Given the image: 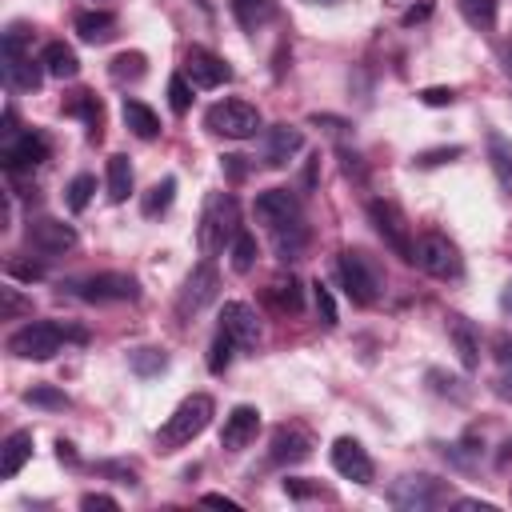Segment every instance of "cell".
Here are the masks:
<instances>
[{"label":"cell","mask_w":512,"mask_h":512,"mask_svg":"<svg viewBox=\"0 0 512 512\" xmlns=\"http://www.w3.org/2000/svg\"><path fill=\"white\" fill-rule=\"evenodd\" d=\"M236 232H240V204H236V196L232 192H208L204 212H200V228H196L200 256L212 260V256L228 252Z\"/></svg>","instance_id":"cell-1"},{"label":"cell","mask_w":512,"mask_h":512,"mask_svg":"<svg viewBox=\"0 0 512 512\" xmlns=\"http://www.w3.org/2000/svg\"><path fill=\"white\" fill-rule=\"evenodd\" d=\"M68 340L84 344L88 336H84V328H68L60 320H32L8 336V352L20 360H52Z\"/></svg>","instance_id":"cell-2"},{"label":"cell","mask_w":512,"mask_h":512,"mask_svg":"<svg viewBox=\"0 0 512 512\" xmlns=\"http://www.w3.org/2000/svg\"><path fill=\"white\" fill-rule=\"evenodd\" d=\"M212 416H216V404H212V396H204V392H192V396H184L180 404H176V412L164 420V428L156 432V444L164 448V452H176V448H184V444H192L208 424H212Z\"/></svg>","instance_id":"cell-3"},{"label":"cell","mask_w":512,"mask_h":512,"mask_svg":"<svg viewBox=\"0 0 512 512\" xmlns=\"http://www.w3.org/2000/svg\"><path fill=\"white\" fill-rule=\"evenodd\" d=\"M336 276H340V288L348 292L352 304L372 308V304L380 300L384 276H380V268L372 264V256H364L360 248H344V252L336 256Z\"/></svg>","instance_id":"cell-4"},{"label":"cell","mask_w":512,"mask_h":512,"mask_svg":"<svg viewBox=\"0 0 512 512\" xmlns=\"http://www.w3.org/2000/svg\"><path fill=\"white\" fill-rule=\"evenodd\" d=\"M28 28L24 24H8V32H4V40H0V68H4V80L12 84V88H36L40 84V76H48L44 72V64L40 60H32V48H28Z\"/></svg>","instance_id":"cell-5"},{"label":"cell","mask_w":512,"mask_h":512,"mask_svg":"<svg viewBox=\"0 0 512 512\" xmlns=\"http://www.w3.org/2000/svg\"><path fill=\"white\" fill-rule=\"evenodd\" d=\"M60 292L84 300V304H120V300H136L140 284L128 272H92V276H72L60 284Z\"/></svg>","instance_id":"cell-6"},{"label":"cell","mask_w":512,"mask_h":512,"mask_svg":"<svg viewBox=\"0 0 512 512\" xmlns=\"http://www.w3.org/2000/svg\"><path fill=\"white\" fill-rule=\"evenodd\" d=\"M412 264L420 272H428L432 280H460L464 276V256L460 248L440 236V232H424L416 244H412Z\"/></svg>","instance_id":"cell-7"},{"label":"cell","mask_w":512,"mask_h":512,"mask_svg":"<svg viewBox=\"0 0 512 512\" xmlns=\"http://www.w3.org/2000/svg\"><path fill=\"white\" fill-rule=\"evenodd\" d=\"M204 128L228 140H252L264 128V120H260V108L248 100H216L204 112Z\"/></svg>","instance_id":"cell-8"},{"label":"cell","mask_w":512,"mask_h":512,"mask_svg":"<svg viewBox=\"0 0 512 512\" xmlns=\"http://www.w3.org/2000/svg\"><path fill=\"white\" fill-rule=\"evenodd\" d=\"M444 500H448L444 480L424 476V472H408L388 484V504L400 512H428V508H440Z\"/></svg>","instance_id":"cell-9"},{"label":"cell","mask_w":512,"mask_h":512,"mask_svg":"<svg viewBox=\"0 0 512 512\" xmlns=\"http://www.w3.org/2000/svg\"><path fill=\"white\" fill-rule=\"evenodd\" d=\"M216 292H220V276H216L212 260H200V264L184 276V288H180V296H176V316H180V320L200 316V312L216 300Z\"/></svg>","instance_id":"cell-10"},{"label":"cell","mask_w":512,"mask_h":512,"mask_svg":"<svg viewBox=\"0 0 512 512\" xmlns=\"http://www.w3.org/2000/svg\"><path fill=\"white\" fill-rule=\"evenodd\" d=\"M368 220H372L376 236H380L400 260L412 264V236H408V220H404V212H400L392 200H368Z\"/></svg>","instance_id":"cell-11"},{"label":"cell","mask_w":512,"mask_h":512,"mask_svg":"<svg viewBox=\"0 0 512 512\" xmlns=\"http://www.w3.org/2000/svg\"><path fill=\"white\" fill-rule=\"evenodd\" d=\"M24 240H28V248L40 252V256H64V252L76 248V228L64 224V220H56V216H36V220H28V228H24Z\"/></svg>","instance_id":"cell-12"},{"label":"cell","mask_w":512,"mask_h":512,"mask_svg":"<svg viewBox=\"0 0 512 512\" xmlns=\"http://www.w3.org/2000/svg\"><path fill=\"white\" fill-rule=\"evenodd\" d=\"M48 152H52V144H48L44 132H16L12 140L0 144V164H4V172L16 176V172H28V168L44 164Z\"/></svg>","instance_id":"cell-13"},{"label":"cell","mask_w":512,"mask_h":512,"mask_svg":"<svg viewBox=\"0 0 512 512\" xmlns=\"http://www.w3.org/2000/svg\"><path fill=\"white\" fill-rule=\"evenodd\" d=\"M180 72L192 80V88H204V92L232 80V68H228L216 52H208V48H200V44H192V48L184 52V68H180Z\"/></svg>","instance_id":"cell-14"},{"label":"cell","mask_w":512,"mask_h":512,"mask_svg":"<svg viewBox=\"0 0 512 512\" xmlns=\"http://www.w3.org/2000/svg\"><path fill=\"white\" fill-rule=\"evenodd\" d=\"M220 332L232 336V344L240 352H252L260 344V320H256V308L244 304V300H228L220 308Z\"/></svg>","instance_id":"cell-15"},{"label":"cell","mask_w":512,"mask_h":512,"mask_svg":"<svg viewBox=\"0 0 512 512\" xmlns=\"http://www.w3.org/2000/svg\"><path fill=\"white\" fill-rule=\"evenodd\" d=\"M332 468L344 480H356V484H372V476H376V464H372L368 448L360 440H352V436H340L332 444Z\"/></svg>","instance_id":"cell-16"},{"label":"cell","mask_w":512,"mask_h":512,"mask_svg":"<svg viewBox=\"0 0 512 512\" xmlns=\"http://www.w3.org/2000/svg\"><path fill=\"white\" fill-rule=\"evenodd\" d=\"M252 212H256V220H260L268 232L304 216V212H300L296 192H288V188H268V192H260V196H256V204H252Z\"/></svg>","instance_id":"cell-17"},{"label":"cell","mask_w":512,"mask_h":512,"mask_svg":"<svg viewBox=\"0 0 512 512\" xmlns=\"http://www.w3.org/2000/svg\"><path fill=\"white\" fill-rule=\"evenodd\" d=\"M304 148V132L292 128V124H272L264 128V140H260V160L268 168H284L292 156H300Z\"/></svg>","instance_id":"cell-18"},{"label":"cell","mask_w":512,"mask_h":512,"mask_svg":"<svg viewBox=\"0 0 512 512\" xmlns=\"http://www.w3.org/2000/svg\"><path fill=\"white\" fill-rule=\"evenodd\" d=\"M256 432H260V412H256L252 404H236V408L224 416V428H220V448L240 452V448H248V444L256 440Z\"/></svg>","instance_id":"cell-19"},{"label":"cell","mask_w":512,"mask_h":512,"mask_svg":"<svg viewBox=\"0 0 512 512\" xmlns=\"http://www.w3.org/2000/svg\"><path fill=\"white\" fill-rule=\"evenodd\" d=\"M312 456V436L304 428H276L272 432V448H268V464H300Z\"/></svg>","instance_id":"cell-20"},{"label":"cell","mask_w":512,"mask_h":512,"mask_svg":"<svg viewBox=\"0 0 512 512\" xmlns=\"http://www.w3.org/2000/svg\"><path fill=\"white\" fill-rule=\"evenodd\" d=\"M448 340H452V348H456L460 364L472 372V368L480 364V332L472 328V320H468V316H460V312H448Z\"/></svg>","instance_id":"cell-21"},{"label":"cell","mask_w":512,"mask_h":512,"mask_svg":"<svg viewBox=\"0 0 512 512\" xmlns=\"http://www.w3.org/2000/svg\"><path fill=\"white\" fill-rule=\"evenodd\" d=\"M72 28H76V36H80L84 44H108L120 24H116V16H112L108 8H88V12H80V16L72 20Z\"/></svg>","instance_id":"cell-22"},{"label":"cell","mask_w":512,"mask_h":512,"mask_svg":"<svg viewBox=\"0 0 512 512\" xmlns=\"http://www.w3.org/2000/svg\"><path fill=\"white\" fill-rule=\"evenodd\" d=\"M264 304L280 316H296L304 308V288L296 276H276L268 288H264Z\"/></svg>","instance_id":"cell-23"},{"label":"cell","mask_w":512,"mask_h":512,"mask_svg":"<svg viewBox=\"0 0 512 512\" xmlns=\"http://www.w3.org/2000/svg\"><path fill=\"white\" fill-rule=\"evenodd\" d=\"M272 248H276V256H280L284 264L300 260V256L308 252V224H304V216H300V220H292V224L272 228Z\"/></svg>","instance_id":"cell-24"},{"label":"cell","mask_w":512,"mask_h":512,"mask_svg":"<svg viewBox=\"0 0 512 512\" xmlns=\"http://www.w3.org/2000/svg\"><path fill=\"white\" fill-rule=\"evenodd\" d=\"M28 460H32V432H28V428L8 432V440H4V448H0V476L12 480Z\"/></svg>","instance_id":"cell-25"},{"label":"cell","mask_w":512,"mask_h":512,"mask_svg":"<svg viewBox=\"0 0 512 512\" xmlns=\"http://www.w3.org/2000/svg\"><path fill=\"white\" fill-rule=\"evenodd\" d=\"M68 116H80L84 128H88V140H100V128H104V104L96 92H72L68 104H64Z\"/></svg>","instance_id":"cell-26"},{"label":"cell","mask_w":512,"mask_h":512,"mask_svg":"<svg viewBox=\"0 0 512 512\" xmlns=\"http://www.w3.org/2000/svg\"><path fill=\"white\" fill-rule=\"evenodd\" d=\"M120 116H124V128H128L132 136H140V140H156V136H160V116H156L144 100H128V96H124Z\"/></svg>","instance_id":"cell-27"},{"label":"cell","mask_w":512,"mask_h":512,"mask_svg":"<svg viewBox=\"0 0 512 512\" xmlns=\"http://www.w3.org/2000/svg\"><path fill=\"white\" fill-rule=\"evenodd\" d=\"M484 148H488V164H492V172H496V184H500L504 192H512V140L492 128V132L484 136Z\"/></svg>","instance_id":"cell-28"},{"label":"cell","mask_w":512,"mask_h":512,"mask_svg":"<svg viewBox=\"0 0 512 512\" xmlns=\"http://www.w3.org/2000/svg\"><path fill=\"white\" fill-rule=\"evenodd\" d=\"M40 64H44V72H48L52 80H72V76L80 72V60H76V52H72L64 40H52V44H44V52H40Z\"/></svg>","instance_id":"cell-29"},{"label":"cell","mask_w":512,"mask_h":512,"mask_svg":"<svg viewBox=\"0 0 512 512\" xmlns=\"http://www.w3.org/2000/svg\"><path fill=\"white\" fill-rule=\"evenodd\" d=\"M228 8H232L236 24H240L244 32H260V28L276 16V4H272V0H228Z\"/></svg>","instance_id":"cell-30"},{"label":"cell","mask_w":512,"mask_h":512,"mask_svg":"<svg viewBox=\"0 0 512 512\" xmlns=\"http://www.w3.org/2000/svg\"><path fill=\"white\" fill-rule=\"evenodd\" d=\"M128 192H132V164H128V156L116 152V156H108V200L124 204Z\"/></svg>","instance_id":"cell-31"},{"label":"cell","mask_w":512,"mask_h":512,"mask_svg":"<svg viewBox=\"0 0 512 512\" xmlns=\"http://www.w3.org/2000/svg\"><path fill=\"white\" fill-rule=\"evenodd\" d=\"M456 8H460V16H464V24H472V28H480V32L496 28L500 0H456Z\"/></svg>","instance_id":"cell-32"},{"label":"cell","mask_w":512,"mask_h":512,"mask_svg":"<svg viewBox=\"0 0 512 512\" xmlns=\"http://www.w3.org/2000/svg\"><path fill=\"white\" fill-rule=\"evenodd\" d=\"M172 200H176V176H164V180H156V184L144 192L140 212H144V216H164V212L172 208Z\"/></svg>","instance_id":"cell-33"},{"label":"cell","mask_w":512,"mask_h":512,"mask_svg":"<svg viewBox=\"0 0 512 512\" xmlns=\"http://www.w3.org/2000/svg\"><path fill=\"white\" fill-rule=\"evenodd\" d=\"M228 256H232V272H240V276H244V272H252V268H256V256H260L256 236L240 228V232H236V240L228 244Z\"/></svg>","instance_id":"cell-34"},{"label":"cell","mask_w":512,"mask_h":512,"mask_svg":"<svg viewBox=\"0 0 512 512\" xmlns=\"http://www.w3.org/2000/svg\"><path fill=\"white\" fill-rule=\"evenodd\" d=\"M128 368L136 372V376H160L164 368H168V352L164 348H132L128 352Z\"/></svg>","instance_id":"cell-35"},{"label":"cell","mask_w":512,"mask_h":512,"mask_svg":"<svg viewBox=\"0 0 512 512\" xmlns=\"http://www.w3.org/2000/svg\"><path fill=\"white\" fill-rule=\"evenodd\" d=\"M108 72H112V80H120V84H136V80L148 72V60H144V52H120V56L108 64Z\"/></svg>","instance_id":"cell-36"},{"label":"cell","mask_w":512,"mask_h":512,"mask_svg":"<svg viewBox=\"0 0 512 512\" xmlns=\"http://www.w3.org/2000/svg\"><path fill=\"white\" fill-rule=\"evenodd\" d=\"M92 192H96V176L80 172V176H72V180H68L64 200H68V208H72V212H84V208H88V200H92Z\"/></svg>","instance_id":"cell-37"},{"label":"cell","mask_w":512,"mask_h":512,"mask_svg":"<svg viewBox=\"0 0 512 512\" xmlns=\"http://www.w3.org/2000/svg\"><path fill=\"white\" fill-rule=\"evenodd\" d=\"M232 352H240V348L232 344V336H228V332H220V328H216V340H212V348H208V372H212V376L228 372Z\"/></svg>","instance_id":"cell-38"},{"label":"cell","mask_w":512,"mask_h":512,"mask_svg":"<svg viewBox=\"0 0 512 512\" xmlns=\"http://www.w3.org/2000/svg\"><path fill=\"white\" fill-rule=\"evenodd\" d=\"M428 384H432V392H440V396L468 400V388H464V380H460V376H444L440 368H428Z\"/></svg>","instance_id":"cell-39"},{"label":"cell","mask_w":512,"mask_h":512,"mask_svg":"<svg viewBox=\"0 0 512 512\" xmlns=\"http://www.w3.org/2000/svg\"><path fill=\"white\" fill-rule=\"evenodd\" d=\"M168 104H172V112H188L192 108V80L184 72H176L168 80Z\"/></svg>","instance_id":"cell-40"},{"label":"cell","mask_w":512,"mask_h":512,"mask_svg":"<svg viewBox=\"0 0 512 512\" xmlns=\"http://www.w3.org/2000/svg\"><path fill=\"white\" fill-rule=\"evenodd\" d=\"M312 304H316L320 324H324V328H336V300H332V292H328L320 280L312 284Z\"/></svg>","instance_id":"cell-41"},{"label":"cell","mask_w":512,"mask_h":512,"mask_svg":"<svg viewBox=\"0 0 512 512\" xmlns=\"http://www.w3.org/2000/svg\"><path fill=\"white\" fill-rule=\"evenodd\" d=\"M24 404H36V408H68V396L56 392V388H48V384H36V388L24 392Z\"/></svg>","instance_id":"cell-42"},{"label":"cell","mask_w":512,"mask_h":512,"mask_svg":"<svg viewBox=\"0 0 512 512\" xmlns=\"http://www.w3.org/2000/svg\"><path fill=\"white\" fill-rule=\"evenodd\" d=\"M0 312H4V320H16V316L32 312V300H24L16 288H0Z\"/></svg>","instance_id":"cell-43"},{"label":"cell","mask_w":512,"mask_h":512,"mask_svg":"<svg viewBox=\"0 0 512 512\" xmlns=\"http://www.w3.org/2000/svg\"><path fill=\"white\" fill-rule=\"evenodd\" d=\"M496 348H500L496 352V360H500V392L512 396V336H500Z\"/></svg>","instance_id":"cell-44"},{"label":"cell","mask_w":512,"mask_h":512,"mask_svg":"<svg viewBox=\"0 0 512 512\" xmlns=\"http://www.w3.org/2000/svg\"><path fill=\"white\" fill-rule=\"evenodd\" d=\"M456 156H464V148H460V144H448V148L420 152V156H416V164H420V168H432V164H448V160H456Z\"/></svg>","instance_id":"cell-45"},{"label":"cell","mask_w":512,"mask_h":512,"mask_svg":"<svg viewBox=\"0 0 512 512\" xmlns=\"http://www.w3.org/2000/svg\"><path fill=\"white\" fill-rule=\"evenodd\" d=\"M4 268H8V276H12V280H28V284L44 276V268H40L36 260H8Z\"/></svg>","instance_id":"cell-46"},{"label":"cell","mask_w":512,"mask_h":512,"mask_svg":"<svg viewBox=\"0 0 512 512\" xmlns=\"http://www.w3.org/2000/svg\"><path fill=\"white\" fill-rule=\"evenodd\" d=\"M80 508H84V512H96V508L116 512L120 504H116V496H108V492H84V496H80Z\"/></svg>","instance_id":"cell-47"},{"label":"cell","mask_w":512,"mask_h":512,"mask_svg":"<svg viewBox=\"0 0 512 512\" xmlns=\"http://www.w3.org/2000/svg\"><path fill=\"white\" fill-rule=\"evenodd\" d=\"M416 96H420V104H428V108H444V104H452V100H456V92H452V88H420Z\"/></svg>","instance_id":"cell-48"},{"label":"cell","mask_w":512,"mask_h":512,"mask_svg":"<svg viewBox=\"0 0 512 512\" xmlns=\"http://www.w3.org/2000/svg\"><path fill=\"white\" fill-rule=\"evenodd\" d=\"M200 500H204V504H212V508H224V512H236V508H240V504H236V500H228L224 492H204Z\"/></svg>","instance_id":"cell-49"},{"label":"cell","mask_w":512,"mask_h":512,"mask_svg":"<svg viewBox=\"0 0 512 512\" xmlns=\"http://www.w3.org/2000/svg\"><path fill=\"white\" fill-rule=\"evenodd\" d=\"M312 124H324V128H328V132H332V136H340V132H344V128H348V120H336V116H320V112H316V116H312Z\"/></svg>","instance_id":"cell-50"},{"label":"cell","mask_w":512,"mask_h":512,"mask_svg":"<svg viewBox=\"0 0 512 512\" xmlns=\"http://www.w3.org/2000/svg\"><path fill=\"white\" fill-rule=\"evenodd\" d=\"M224 168H228V176H232V180H240V176L248 172V164H244V156H224Z\"/></svg>","instance_id":"cell-51"},{"label":"cell","mask_w":512,"mask_h":512,"mask_svg":"<svg viewBox=\"0 0 512 512\" xmlns=\"http://www.w3.org/2000/svg\"><path fill=\"white\" fill-rule=\"evenodd\" d=\"M284 492H288V496H300V500H304V496H312L316 488H312V484H300V480H284Z\"/></svg>","instance_id":"cell-52"},{"label":"cell","mask_w":512,"mask_h":512,"mask_svg":"<svg viewBox=\"0 0 512 512\" xmlns=\"http://www.w3.org/2000/svg\"><path fill=\"white\" fill-rule=\"evenodd\" d=\"M56 456H60V460H68V464H76V448H72L68 440H56Z\"/></svg>","instance_id":"cell-53"},{"label":"cell","mask_w":512,"mask_h":512,"mask_svg":"<svg viewBox=\"0 0 512 512\" xmlns=\"http://www.w3.org/2000/svg\"><path fill=\"white\" fill-rule=\"evenodd\" d=\"M428 12H432V8H428V4H420V8H412V12H404V24H416V20H424Z\"/></svg>","instance_id":"cell-54"},{"label":"cell","mask_w":512,"mask_h":512,"mask_svg":"<svg viewBox=\"0 0 512 512\" xmlns=\"http://www.w3.org/2000/svg\"><path fill=\"white\" fill-rule=\"evenodd\" d=\"M456 508H480V512H492L488 500H456Z\"/></svg>","instance_id":"cell-55"},{"label":"cell","mask_w":512,"mask_h":512,"mask_svg":"<svg viewBox=\"0 0 512 512\" xmlns=\"http://www.w3.org/2000/svg\"><path fill=\"white\" fill-rule=\"evenodd\" d=\"M500 308H504V312H512V280H508V284H504V292H500Z\"/></svg>","instance_id":"cell-56"},{"label":"cell","mask_w":512,"mask_h":512,"mask_svg":"<svg viewBox=\"0 0 512 512\" xmlns=\"http://www.w3.org/2000/svg\"><path fill=\"white\" fill-rule=\"evenodd\" d=\"M504 72L512 76V48H504Z\"/></svg>","instance_id":"cell-57"},{"label":"cell","mask_w":512,"mask_h":512,"mask_svg":"<svg viewBox=\"0 0 512 512\" xmlns=\"http://www.w3.org/2000/svg\"><path fill=\"white\" fill-rule=\"evenodd\" d=\"M304 4H324L328 8V4H340V0H304Z\"/></svg>","instance_id":"cell-58"}]
</instances>
